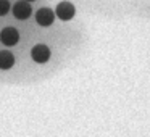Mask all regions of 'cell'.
<instances>
[{
	"label": "cell",
	"instance_id": "4",
	"mask_svg": "<svg viewBox=\"0 0 150 137\" xmlns=\"http://www.w3.org/2000/svg\"><path fill=\"white\" fill-rule=\"evenodd\" d=\"M31 56L37 63H45L50 58V49L47 45H44V44H39V45H36L31 50Z\"/></svg>",
	"mask_w": 150,
	"mask_h": 137
},
{
	"label": "cell",
	"instance_id": "2",
	"mask_svg": "<svg viewBox=\"0 0 150 137\" xmlns=\"http://www.w3.org/2000/svg\"><path fill=\"white\" fill-rule=\"evenodd\" d=\"M13 15L18 20H26L31 16V5L28 0H20L13 5Z\"/></svg>",
	"mask_w": 150,
	"mask_h": 137
},
{
	"label": "cell",
	"instance_id": "8",
	"mask_svg": "<svg viewBox=\"0 0 150 137\" xmlns=\"http://www.w3.org/2000/svg\"><path fill=\"white\" fill-rule=\"evenodd\" d=\"M28 2H33V0H28Z\"/></svg>",
	"mask_w": 150,
	"mask_h": 137
},
{
	"label": "cell",
	"instance_id": "5",
	"mask_svg": "<svg viewBox=\"0 0 150 137\" xmlns=\"http://www.w3.org/2000/svg\"><path fill=\"white\" fill-rule=\"evenodd\" d=\"M55 20V13H53L50 8H40L36 13V21L40 26H50Z\"/></svg>",
	"mask_w": 150,
	"mask_h": 137
},
{
	"label": "cell",
	"instance_id": "6",
	"mask_svg": "<svg viewBox=\"0 0 150 137\" xmlns=\"http://www.w3.org/2000/svg\"><path fill=\"white\" fill-rule=\"evenodd\" d=\"M15 65V56L8 50H2L0 52V69H10Z\"/></svg>",
	"mask_w": 150,
	"mask_h": 137
},
{
	"label": "cell",
	"instance_id": "7",
	"mask_svg": "<svg viewBox=\"0 0 150 137\" xmlns=\"http://www.w3.org/2000/svg\"><path fill=\"white\" fill-rule=\"evenodd\" d=\"M10 11V2L8 0H0V16H4Z\"/></svg>",
	"mask_w": 150,
	"mask_h": 137
},
{
	"label": "cell",
	"instance_id": "1",
	"mask_svg": "<svg viewBox=\"0 0 150 137\" xmlns=\"http://www.w3.org/2000/svg\"><path fill=\"white\" fill-rule=\"evenodd\" d=\"M76 10H74V5L69 4V2H60L58 7H57V16L63 21H68L74 16Z\"/></svg>",
	"mask_w": 150,
	"mask_h": 137
},
{
	"label": "cell",
	"instance_id": "3",
	"mask_svg": "<svg viewBox=\"0 0 150 137\" xmlns=\"http://www.w3.org/2000/svg\"><path fill=\"white\" fill-rule=\"evenodd\" d=\"M0 40H2V44L11 47L20 40V34H18V31L15 29V28H5V29H2V32H0Z\"/></svg>",
	"mask_w": 150,
	"mask_h": 137
}]
</instances>
